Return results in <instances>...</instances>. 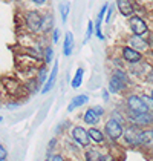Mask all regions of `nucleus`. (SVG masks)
Segmentation results:
<instances>
[{
    "label": "nucleus",
    "instance_id": "nucleus-1",
    "mask_svg": "<svg viewBox=\"0 0 153 161\" xmlns=\"http://www.w3.org/2000/svg\"><path fill=\"white\" fill-rule=\"evenodd\" d=\"M124 111L129 114H145L150 112L149 104L145 103V100L142 98V94H129L124 100Z\"/></svg>",
    "mask_w": 153,
    "mask_h": 161
},
{
    "label": "nucleus",
    "instance_id": "nucleus-2",
    "mask_svg": "<svg viewBox=\"0 0 153 161\" xmlns=\"http://www.w3.org/2000/svg\"><path fill=\"white\" fill-rule=\"evenodd\" d=\"M126 120H127V124L136 126L140 129H152L153 127L152 112H145V114H129V112H126Z\"/></svg>",
    "mask_w": 153,
    "mask_h": 161
},
{
    "label": "nucleus",
    "instance_id": "nucleus-3",
    "mask_svg": "<svg viewBox=\"0 0 153 161\" xmlns=\"http://www.w3.org/2000/svg\"><path fill=\"white\" fill-rule=\"evenodd\" d=\"M104 135L107 136L109 140L112 141H118L123 138V134H124V124L118 123L113 118H109L106 123H104Z\"/></svg>",
    "mask_w": 153,
    "mask_h": 161
},
{
    "label": "nucleus",
    "instance_id": "nucleus-4",
    "mask_svg": "<svg viewBox=\"0 0 153 161\" xmlns=\"http://www.w3.org/2000/svg\"><path fill=\"white\" fill-rule=\"evenodd\" d=\"M129 26H130V31L133 32V36H138V37L145 36L147 31H149L147 22L141 15H136V14H133L132 17H129Z\"/></svg>",
    "mask_w": 153,
    "mask_h": 161
},
{
    "label": "nucleus",
    "instance_id": "nucleus-5",
    "mask_svg": "<svg viewBox=\"0 0 153 161\" xmlns=\"http://www.w3.org/2000/svg\"><path fill=\"white\" fill-rule=\"evenodd\" d=\"M71 136L80 147H90V138L87 134V129H84L83 126H74L71 129Z\"/></svg>",
    "mask_w": 153,
    "mask_h": 161
},
{
    "label": "nucleus",
    "instance_id": "nucleus-6",
    "mask_svg": "<svg viewBox=\"0 0 153 161\" xmlns=\"http://www.w3.org/2000/svg\"><path fill=\"white\" fill-rule=\"evenodd\" d=\"M140 127L127 124L124 126V134H123V140L124 143L130 146V147H138V136H140Z\"/></svg>",
    "mask_w": 153,
    "mask_h": 161
},
{
    "label": "nucleus",
    "instance_id": "nucleus-7",
    "mask_svg": "<svg viewBox=\"0 0 153 161\" xmlns=\"http://www.w3.org/2000/svg\"><path fill=\"white\" fill-rule=\"evenodd\" d=\"M121 58L127 64H138V63L144 62L142 52H138V51H135L133 48H130L127 45L123 46V49H121Z\"/></svg>",
    "mask_w": 153,
    "mask_h": 161
},
{
    "label": "nucleus",
    "instance_id": "nucleus-8",
    "mask_svg": "<svg viewBox=\"0 0 153 161\" xmlns=\"http://www.w3.org/2000/svg\"><path fill=\"white\" fill-rule=\"evenodd\" d=\"M25 22H26L28 29L31 32H38L41 29V26H43V17L37 11H29L25 15Z\"/></svg>",
    "mask_w": 153,
    "mask_h": 161
},
{
    "label": "nucleus",
    "instance_id": "nucleus-9",
    "mask_svg": "<svg viewBox=\"0 0 153 161\" xmlns=\"http://www.w3.org/2000/svg\"><path fill=\"white\" fill-rule=\"evenodd\" d=\"M116 8L124 17H132L135 14V5L132 0H116Z\"/></svg>",
    "mask_w": 153,
    "mask_h": 161
},
{
    "label": "nucleus",
    "instance_id": "nucleus-10",
    "mask_svg": "<svg viewBox=\"0 0 153 161\" xmlns=\"http://www.w3.org/2000/svg\"><path fill=\"white\" fill-rule=\"evenodd\" d=\"M127 46L133 48V49L138 51V52H144V51L149 49V42L144 40L142 37H138V36H130Z\"/></svg>",
    "mask_w": 153,
    "mask_h": 161
},
{
    "label": "nucleus",
    "instance_id": "nucleus-11",
    "mask_svg": "<svg viewBox=\"0 0 153 161\" xmlns=\"http://www.w3.org/2000/svg\"><path fill=\"white\" fill-rule=\"evenodd\" d=\"M129 89L127 85H124L121 80H118L116 77H113V75H110V78H109V92L110 94H123V92H126Z\"/></svg>",
    "mask_w": 153,
    "mask_h": 161
},
{
    "label": "nucleus",
    "instance_id": "nucleus-12",
    "mask_svg": "<svg viewBox=\"0 0 153 161\" xmlns=\"http://www.w3.org/2000/svg\"><path fill=\"white\" fill-rule=\"evenodd\" d=\"M84 161H106V153L97 147H87L84 150Z\"/></svg>",
    "mask_w": 153,
    "mask_h": 161
},
{
    "label": "nucleus",
    "instance_id": "nucleus-13",
    "mask_svg": "<svg viewBox=\"0 0 153 161\" xmlns=\"http://www.w3.org/2000/svg\"><path fill=\"white\" fill-rule=\"evenodd\" d=\"M57 75H58V62H55V64H54V68H52V71H51V74H49L48 80H46V83H45L43 87H41V94H48L52 87H54L55 80H57Z\"/></svg>",
    "mask_w": 153,
    "mask_h": 161
},
{
    "label": "nucleus",
    "instance_id": "nucleus-14",
    "mask_svg": "<svg viewBox=\"0 0 153 161\" xmlns=\"http://www.w3.org/2000/svg\"><path fill=\"white\" fill-rule=\"evenodd\" d=\"M87 134H89L90 143H95V144H103V143L106 141V135H104V132H103L101 129H98L97 126L89 127V129H87Z\"/></svg>",
    "mask_w": 153,
    "mask_h": 161
},
{
    "label": "nucleus",
    "instance_id": "nucleus-15",
    "mask_svg": "<svg viewBox=\"0 0 153 161\" xmlns=\"http://www.w3.org/2000/svg\"><path fill=\"white\" fill-rule=\"evenodd\" d=\"M87 101H89V97H87L86 94H80V95H75L74 98L71 100V103H69V106H67V111H69V112L75 111L76 108H81V106H84Z\"/></svg>",
    "mask_w": 153,
    "mask_h": 161
},
{
    "label": "nucleus",
    "instance_id": "nucleus-16",
    "mask_svg": "<svg viewBox=\"0 0 153 161\" xmlns=\"http://www.w3.org/2000/svg\"><path fill=\"white\" fill-rule=\"evenodd\" d=\"M100 117L93 112V109L92 108H89L87 111L84 112V115H83V121L87 124V126H90V127H93V126H97V124L100 123Z\"/></svg>",
    "mask_w": 153,
    "mask_h": 161
},
{
    "label": "nucleus",
    "instance_id": "nucleus-17",
    "mask_svg": "<svg viewBox=\"0 0 153 161\" xmlns=\"http://www.w3.org/2000/svg\"><path fill=\"white\" fill-rule=\"evenodd\" d=\"M72 51H74V36H72V32H66L63 43V54L66 57H69V55H72Z\"/></svg>",
    "mask_w": 153,
    "mask_h": 161
},
{
    "label": "nucleus",
    "instance_id": "nucleus-18",
    "mask_svg": "<svg viewBox=\"0 0 153 161\" xmlns=\"http://www.w3.org/2000/svg\"><path fill=\"white\" fill-rule=\"evenodd\" d=\"M112 75L116 77L118 80H121L124 85L130 86V75H129V72L126 69H123V68H115L113 71H112Z\"/></svg>",
    "mask_w": 153,
    "mask_h": 161
},
{
    "label": "nucleus",
    "instance_id": "nucleus-19",
    "mask_svg": "<svg viewBox=\"0 0 153 161\" xmlns=\"http://www.w3.org/2000/svg\"><path fill=\"white\" fill-rule=\"evenodd\" d=\"M83 77H84V69L83 68H78L75 75H74V78H72L71 86L74 87V89H78V87L81 86V83H83Z\"/></svg>",
    "mask_w": 153,
    "mask_h": 161
},
{
    "label": "nucleus",
    "instance_id": "nucleus-20",
    "mask_svg": "<svg viewBox=\"0 0 153 161\" xmlns=\"http://www.w3.org/2000/svg\"><path fill=\"white\" fill-rule=\"evenodd\" d=\"M110 118L116 120L118 123H121V124L127 123V120H126V111H121V109H113V111L110 112Z\"/></svg>",
    "mask_w": 153,
    "mask_h": 161
},
{
    "label": "nucleus",
    "instance_id": "nucleus-21",
    "mask_svg": "<svg viewBox=\"0 0 153 161\" xmlns=\"http://www.w3.org/2000/svg\"><path fill=\"white\" fill-rule=\"evenodd\" d=\"M71 13V3L69 2H61L60 3V15H61V22H67V15Z\"/></svg>",
    "mask_w": 153,
    "mask_h": 161
},
{
    "label": "nucleus",
    "instance_id": "nucleus-22",
    "mask_svg": "<svg viewBox=\"0 0 153 161\" xmlns=\"http://www.w3.org/2000/svg\"><path fill=\"white\" fill-rule=\"evenodd\" d=\"M46 80H48V69L45 68V66H41L40 69H38V78L37 81L40 85H45L46 83Z\"/></svg>",
    "mask_w": 153,
    "mask_h": 161
},
{
    "label": "nucleus",
    "instance_id": "nucleus-23",
    "mask_svg": "<svg viewBox=\"0 0 153 161\" xmlns=\"http://www.w3.org/2000/svg\"><path fill=\"white\" fill-rule=\"evenodd\" d=\"M52 22H54V19H52L51 14L45 15V17H43V26H41V29H43L45 32H48V31L52 28Z\"/></svg>",
    "mask_w": 153,
    "mask_h": 161
},
{
    "label": "nucleus",
    "instance_id": "nucleus-24",
    "mask_svg": "<svg viewBox=\"0 0 153 161\" xmlns=\"http://www.w3.org/2000/svg\"><path fill=\"white\" fill-rule=\"evenodd\" d=\"M52 58H54V49H52V46H46V49H45V63L49 64L52 62Z\"/></svg>",
    "mask_w": 153,
    "mask_h": 161
},
{
    "label": "nucleus",
    "instance_id": "nucleus-25",
    "mask_svg": "<svg viewBox=\"0 0 153 161\" xmlns=\"http://www.w3.org/2000/svg\"><path fill=\"white\" fill-rule=\"evenodd\" d=\"M93 32H95V25H93L92 22H89V23H87V29H86V38H84V42H89Z\"/></svg>",
    "mask_w": 153,
    "mask_h": 161
},
{
    "label": "nucleus",
    "instance_id": "nucleus-26",
    "mask_svg": "<svg viewBox=\"0 0 153 161\" xmlns=\"http://www.w3.org/2000/svg\"><path fill=\"white\" fill-rule=\"evenodd\" d=\"M92 109H93V112H95V114H97V115H98V117H100V118H101L103 115H104V114H106V109H104V108H103V106H93V108H92Z\"/></svg>",
    "mask_w": 153,
    "mask_h": 161
},
{
    "label": "nucleus",
    "instance_id": "nucleus-27",
    "mask_svg": "<svg viewBox=\"0 0 153 161\" xmlns=\"http://www.w3.org/2000/svg\"><path fill=\"white\" fill-rule=\"evenodd\" d=\"M58 40H60V29L55 28V29L52 31V42H54V43H58Z\"/></svg>",
    "mask_w": 153,
    "mask_h": 161
},
{
    "label": "nucleus",
    "instance_id": "nucleus-28",
    "mask_svg": "<svg viewBox=\"0 0 153 161\" xmlns=\"http://www.w3.org/2000/svg\"><path fill=\"white\" fill-rule=\"evenodd\" d=\"M112 14H113V6L109 5V9H107V13H106V23H107V25H109V22H110V19H112Z\"/></svg>",
    "mask_w": 153,
    "mask_h": 161
},
{
    "label": "nucleus",
    "instance_id": "nucleus-29",
    "mask_svg": "<svg viewBox=\"0 0 153 161\" xmlns=\"http://www.w3.org/2000/svg\"><path fill=\"white\" fill-rule=\"evenodd\" d=\"M51 161H66V158H64L61 153H52V155H51Z\"/></svg>",
    "mask_w": 153,
    "mask_h": 161
},
{
    "label": "nucleus",
    "instance_id": "nucleus-30",
    "mask_svg": "<svg viewBox=\"0 0 153 161\" xmlns=\"http://www.w3.org/2000/svg\"><path fill=\"white\" fill-rule=\"evenodd\" d=\"M6 157H8V152H6V149L3 144H0V160H6Z\"/></svg>",
    "mask_w": 153,
    "mask_h": 161
},
{
    "label": "nucleus",
    "instance_id": "nucleus-31",
    "mask_svg": "<svg viewBox=\"0 0 153 161\" xmlns=\"http://www.w3.org/2000/svg\"><path fill=\"white\" fill-rule=\"evenodd\" d=\"M103 98H104V101H109V91L107 89L103 91Z\"/></svg>",
    "mask_w": 153,
    "mask_h": 161
},
{
    "label": "nucleus",
    "instance_id": "nucleus-32",
    "mask_svg": "<svg viewBox=\"0 0 153 161\" xmlns=\"http://www.w3.org/2000/svg\"><path fill=\"white\" fill-rule=\"evenodd\" d=\"M32 2H34L35 5H45V3H46L48 0H32Z\"/></svg>",
    "mask_w": 153,
    "mask_h": 161
},
{
    "label": "nucleus",
    "instance_id": "nucleus-33",
    "mask_svg": "<svg viewBox=\"0 0 153 161\" xmlns=\"http://www.w3.org/2000/svg\"><path fill=\"white\" fill-rule=\"evenodd\" d=\"M149 95H150V97L153 98V86H152V89H150V94H149Z\"/></svg>",
    "mask_w": 153,
    "mask_h": 161
},
{
    "label": "nucleus",
    "instance_id": "nucleus-34",
    "mask_svg": "<svg viewBox=\"0 0 153 161\" xmlns=\"http://www.w3.org/2000/svg\"><path fill=\"white\" fill-rule=\"evenodd\" d=\"M3 123V117H2V115H0V124Z\"/></svg>",
    "mask_w": 153,
    "mask_h": 161
},
{
    "label": "nucleus",
    "instance_id": "nucleus-35",
    "mask_svg": "<svg viewBox=\"0 0 153 161\" xmlns=\"http://www.w3.org/2000/svg\"><path fill=\"white\" fill-rule=\"evenodd\" d=\"M45 161H51V157H46V160Z\"/></svg>",
    "mask_w": 153,
    "mask_h": 161
},
{
    "label": "nucleus",
    "instance_id": "nucleus-36",
    "mask_svg": "<svg viewBox=\"0 0 153 161\" xmlns=\"http://www.w3.org/2000/svg\"><path fill=\"white\" fill-rule=\"evenodd\" d=\"M152 136H153V127H152Z\"/></svg>",
    "mask_w": 153,
    "mask_h": 161
},
{
    "label": "nucleus",
    "instance_id": "nucleus-37",
    "mask_svg": "<svg viewBox=\"0 0 153 161\" xmlns=\"http://www.w3.org/2000/svg\"><path fill=\"white\" fill-rule=\"evenodd\" d=\"M0 161H6V160H0Z\"/></svg>",
    "mask_w": 153,
    "mask_h": 161
},
{
    "label": "nucleus",
    "instance_id": "nucleus-38",
    "mask_svg": "<svg viewBox=\"0 0 153 161\" xmlns=\"http://www.w3.org/2000/svg\"><path fill=\"white\" fill-rule=\"evenodd\" d=\"M0 97H2V95H0Z\"/></svg>",
    "mask_w": 153,
    "mask_h": 161
}]
</instances>
